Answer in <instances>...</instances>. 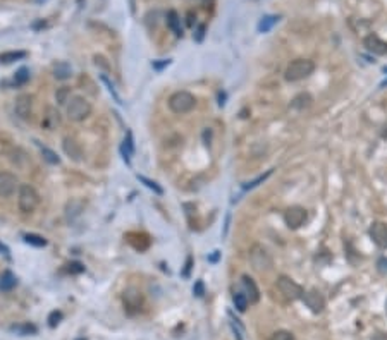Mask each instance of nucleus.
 Instances as JSON below:
<instances>
[{
	"mask_svg": "<svg viewBox=\"0 0 387 340\" xmlns=\"http://www.w3.org/2000/svg\"><path fill=\"white\" fill-rule=\"evenodd\" d=\"M313 71H315V64H313L312 60L296 59L289 64L288 69H286L284 78H286V81H289V83H296V81H301V79L308 78V76H312Z\"/></svg>",
	"mask_w": 387,
	"mask_h": 340,
	"instance_id": "obj_1",
	"label": "nucleus"
},
{
	"mask_svg": "<svg viewBox=\"0 0 387 340\" xmlns=\"http://www.w3.org/2000/svg\"><path fill=\"white\" fill-rule=\"evenodd\" d=\"M38 205H40L38 191H36L31 184H21L19 193H17V206H19V212L24 213V215L33 213Z\"/></svg>",
	"mask_w": 387,
	"mask_h": 340,
	"instance_id": "obj_2",
	"label": "nucleus"
},
{
	"mask_svg": "<svg viewBox=\"0 0 387 340\" xmlns=\"http://www.w3.org/2000/svg\"><path fill=\"white\" fill-rule=\"evenodd\" d=\"M249 263H251L253 268L260 273L269 272V270L274 266L272 256H270V253L267 251L262 244H253L251 248H249Z\"/></svg>",
	"mask_w": 387,
	"mask_h": 340,
	"instance_id": "obj_3",
	"label": "nucleus"
},
{
	"mask_svg": "<svg viewBox=\"0 0 387 340\" xmlns=\"http://www.w3.org/2000/svg\"><path fill=\"white\" fill-rule=\"evenodd\" d=\"M92 103L85 98V96H71L69 103H67V117L69 121L81 122L92 115Z\"/></svg>",
	"mask_w": 387,
	"mask_h": 340,
	"instance_id": "obj_4",
	"label": "nucleus"
},
{
	"mask_svg": "<svg viewBox=\"0 0 387 340\" xmlns=\"http://www.w3.org/2000/svg\"><path fill=\"white\" fill-rule=\"evenodd\" d=\"M194 107H196V98L188 91H176L174 95H171V98H169V108L177 115L188 114V112H191Z\"/></svg>",
	"mask_w": 387,
	"mask_h": 340,
	"instance_id": "obj_5",
	"label": "nucleus"
},
{
	"mask_svg": "<svg viewBox=\"0 0 387 340\" xmlns=\"http://www.w3.org/2000/svg\"><path fill=\"white\" fill-rule=\"evenodd\" d=\"M277 289H279L281 294L284 296L286 299H289V301L303 299V294H305L301 285H298L292 278L286 277V275H281V277L277 278Z\"/></svg>",
	"mask_w": 387,
	"mask_h": 340,
	"instance_id": "obj_6",
	"label": "nucleus"
},
{
	"mask_svg": "<svg viewBox=\"0 0 387 340\" xmlns=\"http://www.w3.org/2000/svg\"><path fill=\"white\" fill-rule=\"evenodd\" d=\"M14 112L23 121H30L31 112H33V96L28 95V93L17 96L16 102H14Z\"/></svg>",
	"mask_w": 387,
	"mask_h": 340,
	"instance_id": "obj_7",
	"label": "nucleus"
},
{
	"mask_svg": "<svg viewBox=\"0 0 387 340\" xmlns=\"http://www.w3.org/2000/svg\"><path fill=\"white\" fill-rule=\"evenodd\" d=\"M19 179L10 172H0V198H10L19 189Z\"/></svg>",
	"mask_w": 387,
	"mask_h": 340,
	"instance_id": "obj_8",
	"label": "nucleus"
},
{
	"mask_svg": "<svg viewBox=\"0 0 387 340\" xmlns=\"http://www.w3.org/2000/svg\"><path fill=\"white\" fill-rule=\"evenodd\" d=\"M306 220V210L301 206H291V208L286 210L284 213V222L289 229H298L305 223Z\"/></svg>",
	"mask_w": 387,
	"mask_h": 340,
	"instance_id": "obj_9",
	"label": "nucleus"
},
{
	"mask_svg": "<svg viewBox=\"0 0 387 340\" xmlns=\"http://www.w3.org/2000/svg\"><path fill=\"white\" fill-rule=\"evenodd\" d=\"M62 150L66 157H69L72 162H81L83 160V148L74 137L66 136L62 139Z\"/></svg>",
	"mask_w": 387,
	"mask_h": 340,
	"instance_id": "obj_10",
	"label": "nucleus"
},
{
	"mask_svg": "<svg viewBox=\"0 0 387 340\" xmlns=\"http://www.w3.org/2000/svg\"><path fill=\"white\" fill-rule=\"evenodd\" d=\"M370 237L379 248L387 249V223L374 222L370 225Z\"/></svg>",
	"mask_w": 387,
	"mask_h": 340,
	"instance_id": "obj_11",
	"label": "nucleus"
},
{
	"mask_svg": "<svg viewBox=\"0 0 387 340\" xmlns=\"http://www.w3.org/2000/svg\"><path fill=\"white\" fill-rule=\"evenodd\" d=\"M363 46L374 55H386L387 53V43L381 40L377 35H368L363 40Z\"/></svg>",
	"mask_w": 387,
	"mask_h": 340,
	"instance_id": "obj_12",
	"label": "nucleus"
},
{
	"mask_svg": "<svg viewBox=\"0 0 387 340\" xmlns=\"http://www.w3.org/2000/svg\"><path fill=\"white\" fill-rule=\"evenodd\" d=\"M241 285H243V292H244V296L248 298L249 304H255V302H258L260 291H258V287H256L255 280H253L249 275H243V277H241Z\"/></svg>",
	"mask_w": 387,
	"mask_h": 340,
	"instance_id": "obj_13",
	"label": "nucleus"
},
{
	"mask_svg": "<svg viewBox=\"0 0 387 340\" xmlns=\"http://www.w3.org/2000/svg\"><path fill=\"white\" fill-rule=\"evenodd\" d=\"M303 302L310 307L312 313H322L325 307V301L317 291H310V292H305L303 294Z\"/></svg>",
	"mask_w": 387,
	"mask_h": 340,
	"instance_id": "obj_14",
	"label": "nucleus"
},
{
	"mask_svg": "<svg viewBox=\"0 0 387 340\" xmlns=\"http://www.w3.org/2000/svg\"><path fill=\"white\" fill-rule=\"evenodd\" d=\"M121 153H122V157H124L126 162L131 160V157L135 155V139H133V132L131 131L126 132V137H124V141H122V144H121Z\"/></svg>",
	"mask_w": 387,
	"mask_h": 340,
	"instance_id": "obj_15",
	"label": "nucleus"
},
{
	"mask_svg": "<svg viewBox=\"0 0 387 340\" xmlns=\"http://www.w3.org/2000/svg\"><path fill=\"white\" fill-rule=\"evenodd\" d=\"M167 26L169 30L174 33L177 38H181L183 36V26H181V17L179 14L176 12V10H169L167 12Z\"/></svg>",
	"mask_w": 387,
	"mask_h": 340,
	"instance_id": "obj_16",
	"label": "nucleus"
},
{
	"mask_svg": "<svg viewBox=\"0 0 387 340\" xmlns=\"http://www.w3.org/2000/svg\"><path fill=\"white\" fill-rule=\"evenodd\" d=\"M53 78L59 79V81H64V79H69L72 74V67L67 62H57L52 69Z\"/></svg>",
	"mask_w": 387,
	"mask_h": 340,
	"instance_id": "obj_17",
	"label": "nucleus"
},
{
	"mask_svg": "<svg viewBox=\"0 0 387 340\" xmlns=\"http://www.w3.org/2000/svg\"><path fill=\"white\" fill-rule=\"evenodd\" d=\"M16 284H17V278L12 272H3L0 275V291H3V292L12 291V289L16 287Z\"/></svg>",
	"mask_w": 387,
	"mask_h": 340,
	"instance_id": "obj_18",
	"label": "nucleus"
},
{
	"mask_svg": "<svg viewBox=\"0 0 387 340\" xmlns=\"http://www.w3.org/2000/svg\"><path fill=\"white\" fill-rule=\"evenodd\" d=\"M59 122H60L59 112H55L53 107H47V115H45V119H43L42 126H45L47 129H53Z\"/></svg>",
	"mask_w": 387,
	"mask_h": 340,
	"instance_id": "obj_19",
	"label": "nucleus"
},
{
	"mask_svg": "<svg viewBox=\"0 0 387 340\" xmlns=\"http://www.w3.org/2000/svg\"><path fill=\"white\" fill-rule=\"evenodd\" d=\"M277 23H279V16H263L258 23V31L260 33H269Z\"/></svg>",
	"mask_w": 387,
	"mask_h": 340,
	"instance_id": "obj_20",
	"label": "nucleus"
},
{
	"mask_svg": "<svg viewBox=\"0 0 387 340\" xmlns=\"http://www.w3.org/2000/svg\"><path fill=\"white\" fill-rule=\"evenodd\" d=\"M26 57V52L24 50H12V52H3L0 53V62L2 64H10L16 62V60H21Z\"/></svg>",
	"mask_w": 387,
	"mask_h": 340,
	"instance_id": "obj_21",
	"label": "nucleus"
},
{
	"mask_svg": "<svg viewBox=\"0 0 387 340\" xmlns=\"http://www.w3.org/2000/svg\"><path fill=\"white\" fill-rule=\"evenodd\" d=\"M81 212H83V201H79V200H72V201H69V203H67V206H66V216H67V220H74L76 216H78Z\"/></svg>",
	"mask_w": 387,
	"mask_h": 340,
	"instance_id": "obj_22",
	"label": "nucleus"
},
{
	"mask_svg": "<svg viewBox=\"0 0 387 340\" xmlns=\"http://www.w3.org/2000/svg\"><path fill=\"white\" fill-rule=\"evenodd\" d=\"M124 304L128 307H138L141 304V292L135 291V289L124 292Z\"/></svg>",
	"mask_w": 387,
	"mask_h": 340,
	"instance_id": "obj_23",
	"label": "nucleus"
},
{
	"mask_svg": "<svg viewBox=\"0 0 387 340\" xmlns=\"http://www.w3.org/2000/svg\"><path fill=\"white\" fill-rule=\"evenodd\" d=\"M312 96L308 95V93H301V95H298L294 100L291 102V107L298 108V110H303V108H308L310 105H312Z\"/></svg>",
	"mask_w": 387,
	"mask_h": 340,
	"instance_id": "obj_24",
	"label": "nucleus"
},
{
	"mask_svg": "<svg viewBox=\"0 0 387 340\" xmlns=\"http://www.w3.org/2000/svg\"><path fill=\"white\" fill-rule=\"evenodd\" d=\"M233 302H234V307H236L238 311H246V307H248V298L244 296V292L243 291H240V292H234V296H233Z\"/></svg>",
	"mask_w": 387,
	"mask_h": 340,
	"instance_id": "obj_25",
	"label": "nucleus"
},
{
	"mask_svg": "<svg viewBox=\"0 0 387 340\" xmlns=\"http://www.w3.org/2000/svg\"><path fill=\"white\" fill-rule=\"evenodd\" d=\"M10 330L16 332V334H19V335H33L38 332V328L31 323H23V325H16V327H12Z\"/></svg>",
	"mask_w": 387,
	"mask_h": 340,
	"instance_id": "obj_26",
	"label": "nucleus"
},
{
	"mask_svg": "<svg viewBox=\"0 0 387 340\" xmlns=\"http://www.w3.org/2000/svg\"><path fill=\"white\" fill-rule=\"evenodd\" d=\"M138 180H140V182H143L145 186L148 187V189L153 191L155 194H158V196H162V194H164V189H162V187L158 186V184L155 182V180L148 179V177H145V175H138Z\"/></svg>",
	"mask_w": 387,
	"mask_h": 340,
	"instance_id": "obj_27",
	"label": "nucleus"
},
{
	"mask_svg": "<svg viewBox=\"0 0 387 340\" xmlns=\"http://www.w3.org/2000/svg\"><path fill=\"white\" fill-rule=\"evenodd\" d=\"M24 241L31 246H36V248H45L47 246V239L38 236V234H26V236H24Z\"/></svg>",
	"mask_w": 387,
	"mask_h": 340,
	"instance_id": "obj_28",
	"label": "nucleus"
},
{
	"mask_svg": "<svg viewBox=\"0 0 387 340\" xmlns=\"http://www.w3.org/2000/svg\"><path fill=\"white\" fill-rule=\"evenodd\" d=\"M55 100L59 105H67L71 100V89L66 88V86H64V88H59L55 91Z\"/></svg>",
	"mask_w": 387,
	"mask_h": 340,
	"instance_id": "obj_29",
	"label": "nucleus"
},
{
	"mask_svg": "<svg viewBox=\"0 0 387 340\" xmlns=\"http://www.w3.org/2000/svg\"><path fill=\"white\" fill-rule=\"evenodd\" d=\"M42 155H43V160H47L48 164H52V165H57L60 162V158L57 157L55 151L48 150V148H45V146H42Z\"/></svg>",
	"mask_w": 387,
	"mask_h": 340,
	"instance_id": "obj_30",
	"label": "nucleus"
},
{
	"mask_svg": "<svg viewBox=\"0 0 387 340\" xmlns=\"http://www.w3.org/2000/svg\"><path fill=\"white\" fill-rule=\"evenodd\" d=\"M270 175H272V170H267V172L263 173V175H258V177H256V179H253L251 182H246V184H244L243 189H253V187H256V186H258V184H262L263 180L269 179Z\"/></svg>",
	"mask_w": 387,
	"mask_h": 340,
	"instance_id": "obj_31",
	"label": "nucleus"
},
{
	"mask_svg": "<svg viewBox=\"0 0 387 340\" xmlns=\"http://www.w3.org/2000/svg\"><path fill=\"white\" fill-rule=\"evenodd\" d=\"M14 81H16V85H26L28 81H30V71H28L26 67H21L19 71L16 72V78H14Z\"/></svg>",
	"mask_w": 387,
	"mask_h": 340,
	"instance_id": "obj_32",
	"label": "nucleus"
},
{
	"mask_svg": "<svg viewBox=\"0 0 387 340\" xmlns=\"http://www.w3.org/2000/svg\"><path fill=\"white\" fill-rule=\"evenodd\" d=\"M100 79H102V83L107 86V89H108V93H110V95H112V98H114L117 103H122V102H121V96L117 95V91H115V88H114V85H112V83H110V79H108L105 74L100 76Z\"/></svg>",
	"mask_w": 387,
	"mask_h": 340,
	"instance_id": "obj_33",
	"label": "nucleus"
},
{
	"mask_svg": "<svg viewBox=\"0 0 387 340\" xmlns=\"http://www.w3.org/2000/svg\"><path fill=\"white\" fill-rule=\"evenodd\" d=\"M270 340H296L294 335L291 334V332L288 330H277L272 334V337H270Z\"/></svg>",
	"mask_w": 387,
	"mask_h": 340,
	"instance_id": "obj_34",
	"label": "nucleus"
},
{
	"mask_svg": "<svg viewBox=\"0 0 387 340\" xmlns=\"http://www.w3.org/2000/svg\"><path fill=\"white\" fill-rule=\"evenodd\" d=\"M60 320H62V313H60V311H52L48 316V327L55 328Z\"/></svg>",
	"mask_w": 387,
	"mask_h": 340,
	"instance_id": "obj_35",
	"label": "nucleus"
},
{
	"mask_svg": "<svg viewBox=\"0 0 387 340\" xmlns=\"http://www.w3.org/2000/svg\"><path fill=\"white\" fill-rule=\"evenodd\" d=\"M67 266V272L69 273H83L85 272V266L81 265V263H78V261H72V263H69V265H66Z\"/></svg>",
	"mask_w": 387,
	"mask_h": 340,
	"instance_id": "obj_36",
	"label": "nucleus"
},
{
	"mask_svg": "<svg viewBox=\"0 0 387 340\" xmlns=\"http://www.w3.org/2000/svg\"><path fill=\"white\" fill-rule=\"evenodd\" d=\"M231 328H233L234 339H236V340H243V335H241V332H243V327H240V325H236V323H231Z\"/></svg>",
	"mask_w": 387,
	"mask_h": 340,
	"instance_id": "obj_37",
	"label": "nucleus"
},
{
	"mask_svg": "<svg viewBox=\"0 0 387 340\" xmlns=\"http://www.w3.org/2000/svg\"><path fill=\"white\" fill-rule=\"evenodd\" d=\"M193 292H194V296H196V298H201V296H203V292H205V289H203V282L198 280V282H196V285H194V289H193Z\"/></svg>",
	"mask_w": 387,
	"mask_h": 340,
	"instance_id": "obj_38",
	"label": "nucleus"
},
{
	"mask_svg": "<svg viewBox=\"0 0 387 340\" xmlns=\"http://www.w3.org/2000/svg\"><path fill=\"white\" fill-rule=\"evenodd\" d=\"M186 268H184V272H183V277H190V270H191V266H193V258L191 256H188V259H186Z\"/></svg>",
	"mask_w": 387,
	"mask_h": 340,
	"instance_id": "obj_39",
	"label": "nucleus"
},
{
	"mask_svg": "<svg viewBox=\"0 0 387 340\" xmlns=\"http://www.w3.org/2000/svg\"><path fill=\"white\" fill-rule=\"evenodd\" d=\"M205 30H207V28H205V24H200V26H198V30H196V42H201V40H203Z\"/></svg>",
	"mask_w": 387,
	"mask_h": 340,
	"instance_id": "obj_40",
	"label": "nucleus"
},
{
	"mask_svg": "<svg viewBox=\"0 0 387 340\" xmlns=\"http://www.w3.org/2000/svg\"><path fill=\"white\" fill-rule=\"evenodd\" d=\"M95 64L97 66L100 64V66H103V69H108V64L105 62V59H103L102 55H95Z\"/></svg>",
	"mask_w": 387,
	"mask_h": 340,
	"instance_id": "obj_41",
	"label": "nucleus"
},
{
	"mask_svg": "<svg viewBox=\"0 0 387 340\" xmlns=\"http://www.w3.org/2000/svg\"><path fill=\"white\" fill-rule=\"evenodd\" d=\"M9 248H7V246L5 244H2V242H0V255H3V256H5V258H10V255H9Z\"/></svg>",
	"mask_w": 387,
	"mask_h": 340,
	"instance_id": "obj_42",
	"label": "nucleus"
},
{
	"mask_svg": "<svg viewBox=\"0 0 387 340\" xmlns=\"http://www.w3.org/2000/svg\"><path fill=\"white\" fill-rule=\"evenodd\" d=\"M165 66H169V60H164V62H160V64H157V62L153 64V67L157 69V71H160V69L165 67Z\"/></svg>",
	"mask_w": 387,
	"mask_h": 340,
	"instance_id": "obj_43",
	"label": "nucleus"
},
{
	"mask_svg": "<svg viewBox=\"0 0 387 340\" xmlns=\"http://www.w3.org/2000/svg\"><path fill=\"white\" fill-rule=\"evenodd\" d=\"M384 72H387V67H384Z\"/></svg>",
	"mask_w": 387,
	"mask_h": 340,
	"instance_id": "obj_44",
	"label": "nucleus"
},
{
	"mask_svg": "<svg viewBox=\"0 0 387 340\" xmlns=\"http://www.w3.org/2000/svg\"><path fill=\"white\" fill-rule=\"evenodd\" d=\"M38 2H42V0H38Z\"/></svg>",
	"mask_w": 387,
	"mask_h": 340,
	"instance_id": "obj_45",
	"label": "nucleus"
}]
</instances>
